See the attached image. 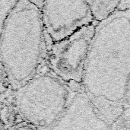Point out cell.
<instances>
[{"instance_id":"obj_1","label":"cell","mask_w":130,"mask_h":130,"mask_svg":"<svg viewBox=\"0 0 130 130\" xmlns=\"http://www.w3.org/2000/svg\"><path fill=\"white\" fill-rule=\"evenodd\" d=\"M129 90L130 9H126L96 25L82 91L113 127L126 110Z\"/></svg>"},{"instance_id":"obj_2","label":"cell","mask_w":130,"mask_h":130,"mask_svg":"<svg viewBox=\"0 0 130 130\" xmlns=\"http://www.w3.org/2000/svg\"><path fill=\"white\" fill-rule=\"evenodd\" d=\"M42 3L16 1L0 37V66L15 90L37 75L44 62L46 42L41 19Z\"/></svg>"},{"instance_id":"obj_3","label":"cell","mask_w":130,"mask_h":130,"mask_svg":"<svg viewBox=\"0 0 130 130\" xmlns=\"http://www.w3.org/2000/svg\"><path fill=\"white\" fill-rule=\"evenodd\" d=\"M77 93L48 70L40 71L15 90L18 119L36 130H51Z\"/></svg>"},{"instance_id":"obj_4","label":"cell","mask_w":130,"mask_h":130,"mask_svg":"<svg viewBox=\"0 0 130 130\" xmlns=\"http://www.w3.org/2000/svg\"><path fill=\"white\" fill-rule=\"evenodd\" d=\"M96 25L83 27L66 39L46 45L43 62L46 69L76 93L83 92V77Z\"/></svg>"},{"instance_id":"obj_5","label":"cell","mask_w":130,"mask_h":130,"mask_svg":"<svg viewBox=\"0 0 130 130\" xmlns=\"http://www.w3.org/2000/svg\"><path fill=\"white\" fill-rule=\"evenodd\" d=\"M40 12L46 45L95 24L86 1H43Z\"/></svg>"},{"instance_id":"obj_6","label":"cell","mask_w":130,"mask_h":130,"mask_svg":"<svg viewBox=\"0 0 130 130\" xmlns=\"http://www.w3.org/2000/svg\"><path fill=\"white\" fill-rule=\"evenodd\" d=\"M84 92H78L51 130H112Z\"/></svg>"},{"instance_id":"obj_7","label":"cell","mask_w":130,"mask_h":130,"mask_svg":"<svg viewBox=\"0 0 130 130\" xmlns=\"http://www.w3.org/2000/svg\"><path fill=\"white\" fill-rule=\"evenodd\" d=\"M15 89L0 66V130H12L21 124L14 105Z\"/></svg>"},{"instance_id":"obj_8","label":"cell","mask_w":130,"mask_h":130,"mask_svg":"<svg viewBox=\"0 0 130 130\" xmlns=\"http://www.w3.org/2000/svg\"><path fill=\"white\" fill-rule=\"evenodd\" d=\"M95 23L107 19L118 10L120 1H86Z\"/></svg>"},{"instance_id":"obj_9","label":"cell","mask_w":130,"mask_h":130,"mask_svg":"<svg viewBox=\"0 0 130 130\" xmlns=\"http://www.w3.org/2000/svg\"><path fill=\"white\" fill-rule=\"evenodd\" d=\"M15 3L16 1L12 0H3V1L0 0V37L7 17Z\"/></svg>"},{"instance_id":"obj_10","label":"cell","mask_w":130,"mask_h":130,"mask_svg":"<svg viewBox=\"0 0 130 130\" xmlns=\"http://www.w3.org/2000/svg\"><path fill=\"white\" fill-rule=\"evenodd\" d=\"M12 130H36V129L27 126V125H25V124H19L14 128Z\"/></svg>"}]
</instances>
